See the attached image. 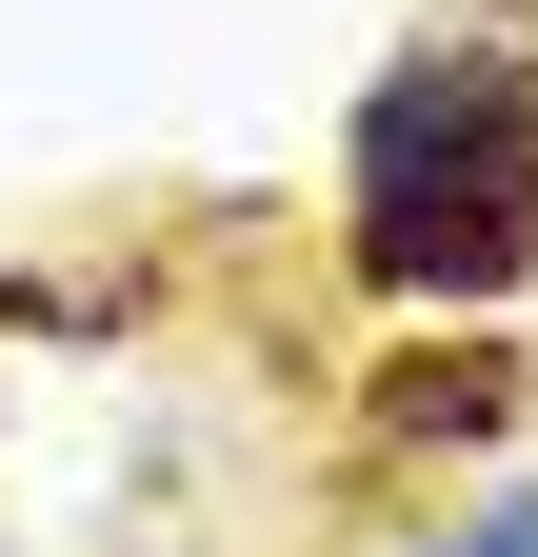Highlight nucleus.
<instances>
[{"instance_id": "7ed1b4c3", "label": "nucleus", "mask_w": 538, "mask_h": 557, "mask_svg": "<svg viewBox=\"0 0 538 557\" xmlns=\"http://www.w3.org/2000/svg\"><path fill=\"white\" fill-rule=\"evenodd\" d=\"M439 557H538V478H499V498H479V518H458Z\"/></svg>"}, {"instance_id": "f03ea898", "label": "nucleus", "mask_w": 538, "mask_h": 557, "mask_svg": "<svg viewBox=\"0 0 538 557\" xmlns=\"http://www.w3.org/2000/svg\"><path fill=\"white\" fill-rule=\"evenodd\" d=\"M379 458H479L499 438V418H518V338H458V319H419V338H399V359H379Z\"/></svg>"}, {"instance_id": "f257e3e1", "label": "nucleus", "mask_w": 538, "mask_h": 557, "mask_svg": "<svg viewBox=\"0 0 538 557\" xmlns=\"http://www.w3.org/2000/svg\"><path fill=\"white\" fill-rule=\"evenodd\" d=\"M340 259L399 319H479L538 278V60L419 40L340 120Z\"/></svg>"}]
</instances>
